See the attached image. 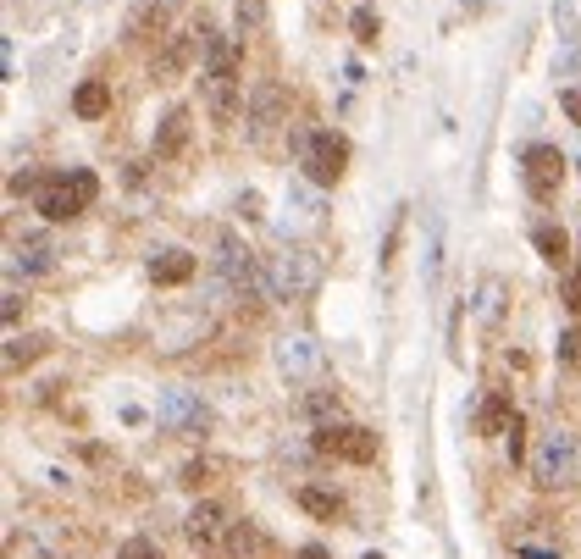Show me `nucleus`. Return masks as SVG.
Segmentation results:
<instances>
[{
	"instance_id": "obj_8",
	"label": "nucleus",
	"mask_w": 581,
	"mask_h": 559,
	"mask_svg": "<svg viewBox=\"0 0 581 559\" xmlns=\"http://www.w3.org/2000/svg\"><path fill=\"white\" fill-rule=\"evenodd\" d=\"M161 421H166L172 432H189V438L211 432V410H205L200 393H189V388H166V393H161Z\"/></svg>"
},
{
	"instance_id": "obj_25",
	"label": "nucleus",
	"mask_w": 581,
	"mask_h": 559,
	"mask_svg": "<svg viewBox=\"0 0 581 559\" xmlns=\"http://www.w3.org/2000/svg\"><path fill=\"white\" fill-rule=\"evenodd\" d=\"M216 476H222V460H205V454H200V460L183 465L178 482H183V488H205V482H216Z\"/></svg>"
},
{
	"instance_id": "obj_16",
	"label": "nucleus",
	"mask_w": 581,
	"mask_h": 559,
	"mask_svg": "<svg viewBox=\"0 0 581 559\" xmlns=\"http://www.w3.org/2000/svg\"><path fill=\"white\" fill-rule=\"evenodd\" d=\"M194 272H200V261H194L189 250H161V255L150 261V283H155V288H183Z\"/></svg>"
},
{
	"instance_id": "obj_36",
	"label": "nucleus",
	"mask_w": 581,
	"mask_h": 559,
	"mask_svg": "<svg viewBox=\"0 0 581 559\" xmlns=\"http://www.w3.org/2000/svg\"><path fill=\"white\" fill-rule=\"evenodd\" d=\"M559 106H565L570 122H581V89H565V100H559Z\"/></svg>"
},
{
	"instance_id": "obj_26",
	"label": "nucleus",
	"mask_w": 581,
	"mask_h": 559,
	"mask_svg": "<svg viewBox=\"0 0 581 559\" xmlns=\"http://www.w3.org/2000/svg\"><path fill=\"white\" fill-rule=\"evenodd\" d=\"M510 416H515L510 399H487V405H482V432H487V438H498V432L510 427Z\"/></svg>"
},
{
	"instance_id": "obj_1",
	"label": "nucleus",
	"mask_w": 581,
	"mask_h": 559,
	"mask_svg": "<svg viewBox=\"0 0 581 559\" xmlns=\"http://www.w3.org/2000/svg\"><path fill=\"white\" fill-rule=\"evenodd\" d=\"M205 106L216 122L238 117V100H244V78H238V50L233 39H222L216 28H205Z\"/></svg>"
},
{
	"instance_id": "obj_24",
	"label": "nucleus",
	"mask_w": 581,
	"mask_h": 559,
	"mask_svg": "<svg viewBox=\"0 0 581 559\" xmlns=\"http://www.w3.org/2000/svg\"><path fill=\"white\" fill-rule=\"evenodd\" d=\"M349 34H355V45H377V34H382V17L371 12V6H355V17H349Z\"/></svg>"
},
{
	"instance_id": "obj_29",
	"label": "nucleus",
	"mask_w": 581,
	"mask_h": 559,
	"mask_svg": "<svg viewBox=\"0 0 581 559\" xmlns=\"http://www.w3.org/2000/svg\"><path fill=\"white\" fill-rule=\"evenodd\" d=\"M559 360H565L570 371H581V327H570V333L559 338Z\"/></svg>"
},
{
	"instance_id": "obj_17",
	"label": "nucleus",
	"mask_w": 581,
	"mask_h": 559,
	"mask_svg": "<svg viewBox=\"0 0 581 559\" xmlns=\"http://www.w3.org/2000/svg\"><path fill=\"white\" fill-rule=\"evenodd\" d=\"M72 111H78L83 122H100L111 111V84H106V78H89V84H78V89H72Z\"/></svg>"
},
{
	"instance_id": "obj_10",
	"label": "nucleus",
	"mask_w": 581,
	"mask_h": 559,
	"mask_svg": "<svg viewBox=\"0 0 581 559\" xmlns=\"http://www.w3.org/2000/svg\"><path fill=\"white\" fill-rule=\"evenodd\" d=\"M34 211L45 216V222H72L78 211H89V205L78 200V189H72V178H45L34 194Z\"/></svg>"
},
{
	"instance_id": "obj_9",
	"label": "nucleus",
	"mask_w": 581,
	"mask_h": 559,
	"mask_svg": "<svg viewBox=\"0 0 581 559\" xmlns=\"http://www.w3.org/2000/svg\"><path fill=\"white\" fill-rule=\"evenodd\" d=\"M183 532H189L194 548H216L227 543V532H233V521H227V510L216 499H200L189 515H183Z\"/></svg>"
},
{
	"instance_id": "obj_4",
	"label": "nucleus",
	"mask_w": 581,
	"mask_h": 559,
	"mask_svg": "<svg viewBox=\"0 0 581 559\" xmlns=\"http://www.w3.org/2000/svg\"><path fill=\"white\" fill-rule=\"evenodd\" d=\"M532 476L543 488H565L570 476H576V438L565 427H548L532 449Z\"/></svg>"
},
{
	"instance_id": "obj_7",
	"label": "nucleus",
	"mask_w": 581,
	"mask_h": 559,
	"mask_svg": "<svg viewBox=\"0 0 581 559\" xmlns=\"http://www.w3.org/2000/svg\"><path fill=\"white\" fill-rule=\"evenodd\" d=\"M559 183H565V155H559L554 144L526 150V194H532L537 205H548L559 194Z\"/></svg>"
},
{
	"instance_id": "obj_34",
	"label": "nucleus",
	"mask_w": 581,
	"mask_h": 559,
	"mask_svg": "<svg viewBox=\"0 0 581 559\" xmlns=\"http://www.w3.org/2000/svg\"><path fill=\"white\" fill-rule=\"evenodd\" d=\"M23 305H28V299L17 294V288H6V305H0V316H6V322H17V316H23Z\"/></svg>"
},
{
	"instance_id": "obj_19",
	"label": "nucleus",
	"mask_w": 581,
	"mask_h": 559,
	"mask_svg": "<svg viewBox=\"0 0 581 559\" xmlns=\"http://www.w3.org/2000/svg\"><path fill=\"white\" fill-rule=\"evenodd\" d=\"M299 410H305L316 427H332V421H338V410H344V399H338L332 388H310L305 399H299Z\"/></svg>"
},
{
	"instance_id": "obj_11",
	"label": "nucleus",
	"mask_w": 581,
	"mask_h": 559,
	"mask_svg": "<svg viewBox=\"0 0 581 559\" xmlns=\"http://www.w3.org/2000/svg\"><path fill=\"white\" fill-rule=\"evenodd\" d=\"M277 371H283V377H294V382H305V377H316L321 371V344L316 338H283V344H277Z\"/></svg>"
},
{
	"instance_id": "obj_15",
	"label": "nucleus",
	"mask_w": 581,
	"mask_h": 559,
	"mask_svg": "<svg viewBox=\"0 0 581 559\" xmlns=\"http://www.w3.org/2000/svg\"><path fill=\"white\" fill-rule=\"evenodd\" d=\"M222 548H227V559H277L272 537H266L255 521H233V532H227Z\"/></svg>"
},
{
	"instance_id": "obj_6",
	"label": "nucleus",
	"mask_w": 581,
	"mask_h": 559,
	"mask_svg": "<svg viewBox=\"0 0 581 559\" xmlns=\"http://www.w3.org/2000/svg\"><path fill=\"white\" fill-rule=\"evenodd\" d=\"M377 432L371 427H321L316 432V454H332V460H355V465H371L377 460Z\"/></svg>"
},
{
	"instance_id": "obj_5",
	"label": "nucleus",
	"mask_w": 581,
	"mask_h": 559,
	"mask_svg": "<svg viewBox=\"0 0 581 559\" xmlns=\"http://www.w3.org/2000/svg\"><path fill=\"white\" fill-rule=\"evenodd\" d=\"M299 167H305V178L310 183H338L344 178V167H349V139L344 133H310L305 139V150H299Z\"/></svg>"
},
{
	"instance_id": "obj_37",
	"label": "nucleus",
	"mask_w": 581,
	"mask_h": 559,
	"mask_svg": "<svg viewBox=\"0 0 581 559\" xmlns=\"http://www.w3.org/2000/svg\"><path fill=\"white\" fill-rule=\"evenodd\" d=\"M521 559H559V548H532V543H521Z\"/></svg>"
},
{
	"instance_id": "obj_3",
	"label": "nucleus",
	"mask_w": 581,
	"mask_h": 559,
	"mask_svg": "<svg viewBox=\"0 0 581 559\" xmlns=\"http://www.w3.org/2000/svg\"><path fill=\"white\" fill-rule=\"evenodd\" d=\"M288 122V95H283V84L277 78H261L255 84V95H249V111H244V133H249V144L255 150H266L272 144V133Z\"/></svg>"
},
{
	"instance_id": "obj_28",
	"label": "nucleus",
	"mask_w": 581,
	"mask_h": 559,
	"mask_svg": "<svg viewBox=\"0 0 581 559\" xmlns=\"http://www.w3.org/2000/svg\"><path fill=\"white\" fill-rule=\"evenodd\" d=\"M117 559H166V554H161L155 537H128V543L117 548Z\"/></svg>"
},
{
	"instance_id": "obj_12",
	"label": "nucleus",
	"mask_w": 581,
	"mask_h": 559,
	"mask_svg": "<svg viewBox=\"0 0 581 559\" xmlns=\"http://www.w3.org/2000/svg\"><path fill=\"white\" fill-rule=\"evenodd\" d=\"M189 133H194V111L189 106H172L155 128V161H178L189 150Z\"/></svg>"
},
{
	"instance_id": "obj_35",
	"label": "nucleus",
	"mask_w": 581,
	"mask_h": 559,
	"mask_svg": "<svg viewBox=\"0 0 581 559\" xmlns=\"http://www.w3.org/2000/svg\"><path fill=\"white\" fill-rule=\"evenodd\" d=\"M565 305L581 316V272H570V277H565Z\"/></svg>"
},
{
	"instance_id": "obj_18",
	"label": "nucleus",
	"mask_w": 581,
	"mask_h": 559,
	"mask_svg": "<svg viewBox=\"0 0 581 559\" xmlns=\"http://www.w3.org/2000/svg\"><path fill=\"white\" fill-rule=\"evenodd\" d=\"M45 349H50V338H45V333H23V338H12V344H6V371L17 377V371L34 366V360L45 355Z\"/></svg>"
},
{
	"instance_id": "obj_27",
	"label": "nucleus",
	"mask_w": 581,
	"mask_h": 559,
	"mask_svg": "<svg viewBox=\"0 0 581 559\" xmlns=\"http://www.w3.org/2000/svg\"><path fill=\"white\" fill-rule=\"evenodd\" d=\"M161 23H166V6H144V12L133 17L128 34H133V39H161Z\"/></svg>"
},
{
	"instance_id": "obj_31",
	"label": "nucleus",
	"mask_w": 581,
	"mask_h": 559,
	"mask_svg": "<svg viewBox=\"0 0 581 559\" xmlns=\"http://www.w3.org/2000/svg\"><path fill=\"white\" fill-rule=\"evenodd\" d=\"M504 432H510V460L521 465V460H526V421L510 416V427H504Z\"/></svg>"
},
{
	"instance_id": "obj_38",
	"label": "nucleus",
	"mask_w": 581,
	"mask_h": 559,
	"mask_svg": "<svg viewBox=\"0 0 581 559\" xmlns=\"http://www.w3.org/2000/svg\"><path fill=\"white\" fill-rule=\"evenodd\" d=\"M294 559H332V554H327V548H316V543H310V548H299Z\"/></svg>"
},
{
	"instance_id": "obj_2",
	"label": "nucleus",
	"mask_w": 581,
	"mask_h": 559,
	"mask_svg": "<svg viewBox=\"0 0 581 559\" xmlns=\"http://www.w3.org/2000/svg\"><path fill=\"white\" fill-rule=\"evenodd\" d=\"M266 288H272V299H310L321 288V261L310 250L266 255Z\"/></svg>"
},
{
	"instance_id": "obj_13",
	"label": "nucleus",
	"mask_w": 581,
	"mask_h": 559,
	"mask_svg": "<svg viewBox=\"0 0 581 559\" xmlns=\"http://www.w3.org/2000/svg\"><path fill=\"white\" fill-rule=\"evenodd\" d=\"M50 266H56V244H50L45 233H23L12 244V272H23V277H45Z\"/></svg>"
},
{
	"instance_id": "obj_30",
	"label": "nucleus",
	"mask_w": 581,
	"mask_h": 559,
	"mask_svg": "<svg viewBox=\"0 0 581 559\" xmlns=\"http://www.w3.org/2000/svg\"><path fill=\"white\" fill-rule=\"evenodd\" d=\"M67 178H72V189H78V200H83V205H95V200H100V178H95V172H67Z\"/></svg>"
},
{
	"instance_id": "obj_14",
	"label": "nucleus",
	"mask_w": 581,
	"mask_h": 559,
	"mask_svg": "<svg viewBox=\"0 0 581 559\" xmlns=\"http://www.w3.org/2000/svg\"><path fill=\"white\" fill-rule=\"evenodd\" d=\"M194 50H205V23L194 28V34H172V45H166L161 56L150 61V72H155V78L166 84V78H178V72L194 61Z\"/></svg>"
},
{
	"instance_id": "obj_33",
	"label": "nucleus",
	"mask_w": 581,
	"mask_h": 559,
	"mask_svg": "<svg viewBox=\"0 0 581 559\" xmlns=\"http://www.w3.org/2000/svg\"><path fill=\"white\" fill-rule=\"evenodd\" d=\"M399 233H404V216H393V227H388V244H382V266H393V255H399Z\"/></svg>"
},
{
	"instance_id": "obj_21",
	"label": "nucleus",
	"mask_w": 581,
	"mask_h": 559,
	"mask_svg": "<svg viewBox=\"0 0 581 559\" xmlns=\"http://www.w3.org/2000/svg\"><path fill=\"white\" fill-rule=\"evenodd\" d=\"M532 244H537V255H543L548 266H565V261H570V238L559 233V227H537Z\"/></svg>"
},
{
	"instance_id": "obj_23",
	"label": "nucleus",
	"mask_w": 581,
	"mask_h": 559,
	"mask_svg": "<svg viewBox=\"0 0 581 559\" xmlns=\"http://www.w3.org/2000/svg\"><path fill=\"white\" fill-rule=\"evenodd\" d=\"M299 504H305L316 521H332V515L344 510V499H338V493H327V488H299Z\"/></svg>"
},
{
	"instance_id": "obj_32",
	"label": "nucleus",
	"mask_w": 581,
	"mask_h": 559,
	"mask_svg": "<svg viewBox=\"0 0 581 559\" xmlns=\"http://www.w3.org/2000/svg\"><path fill=\"white\" fill-rule=\"evenodd\" d=\"M498 299H504V288L482 283V305H476V310H482V322H498Z\"/></svg>"
},
{
	"instance_id": "obj_22",
	"label": "nucleus",
	"mask_w": 581,
	"mask_h": 559,
	"mask_svg": "<svg viewBox=\"0 0 581 559\" xmlns=\"http://www.w3.org/2000/svg\"><path fill=\"white\" fill-rule=\"evenodd\" d=\"M266 0H233V23H238V34H266Z\"/></svg>"
},
{
	"instance_id": "obj_39",
	"label": "nucleus",
	"mask_w": 581,
	"mask_h": 559,
	"mask_svg": "<svg viewBox=\"0 0 581 559\" xmlns=\"http://www.w3.org/2000/svg\"><path fill=\"white\" fill-rule=\"evenodd\" d=\"M366 559H382V554H366Z\"/></svg>"
},
{
	"instance_id": "obj_20",
	"label": "nucleus",
	"mask_w": 581,
	"mask_h": 559,
	"mask_svg": "<svg viewBox=\"0 0 581 559\" xmlns=\"http://www.w3.org/2000/svg\"><path fill=\"white\" fill-rule=\"evenodd\" d=\"M554 28H559V45H565V67H576L581 23H576V12H570V0H554Z\"/></svg>"
}]
</instances>
